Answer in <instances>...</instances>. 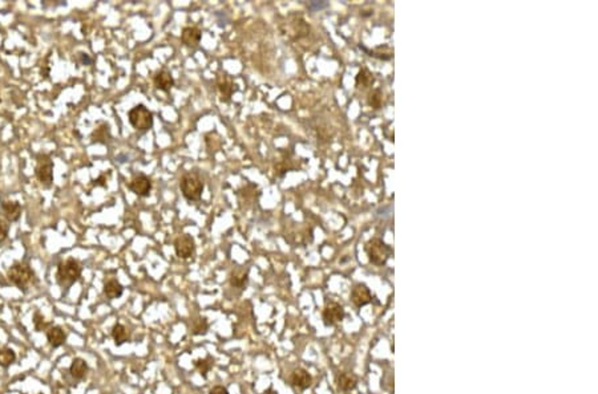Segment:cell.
I'll list each match as a JSON object with an SVG mask.
<instances>
[{"label": "cell", "mask_w": 598, "mask_h": 394, "mask_svg": "<svg viewBox=\"0 0 598 394\" xmlns=\"http://www.w3.org/2000/svg\"><path fill=\"white\" fill-rule=\"evenodd\" d=\"M173 246L174 251H176V255H177L180 259H189L194 255V239H193L190 235H187V234H181L180 236L176 237Z\"/></svg>", "instance_id": "cell-9"}, {"label": "cell", "mask_w": 598, "mask_h": 394, "mask_svg": "<svg viewBox=\"0 0 598 394\" xmlns=\"http://www.w3.org/2000/svg\"><path fill=\"white\" fill-rule=\"evenodd\" d=\"M124 292V287L117 279H109L104 284V295L109 300L119 299Z\"/></svg>", "instance_id": "cell-21"}, {"label": "cell", "mask_w": 598, "mask_h": 394, "mask_svg": "<svg viewBox=\"0 0 598 394\" xmlns=\"http://www.w3.org/2000/svg\"><path fill=\"white\" fill-rule=\"evenodd\" d=\"M16 360V353L13 352L12 349L9 348H4L0 349V366L1 368H8L9 365H12Z\"/></svg>", "instance_id": "cell-24"}, {"label": "cell", "mask_w": 598, "mask_h": 394, "mask_svg": "<svg viewBox=\"0 0 598 394\" xmlns=\"http://www.w3.org/2000/svg\"><path fill=\"white\" fill-rule=\"evenodd\" d=\"M81 276L80 263L75 259L69 258L65 262L60 263L56 274L57 284L63 289H69Z\"/></svg>", "instance_id": "cell-1"}, {"label": "cell", "mask_w": 598, "mask_h": 394, "mask_svg": "<svg viewBox=\"0 0 598 394\" xmlns=\"http://www.w3.org/2000/svg\"><path fill=\"white\" fill-rule=\"evenodd\" d=\"M351 301L357 305L358 308H362V307H365V305L369 304L372 301V295H371L366 284H357L352 288Z\"/></svg>", "instance_id": "cell-12"}, {"label": "cell", "mask_w": 598, "mask_h": 394, "mask_svg": "<svg viewBox=\"0 0 598 394\" xmlns=\"http://www.w3.org/2000/svg\"><path fill=\"white\" fill-rule=\"evenodd\" d=\"M112 337L115 340V344L117 347H121L125 343H128L131 337H129V332L123 324H116L112 329Z\"/></svg>", "instance_id": "cell-22"}, {"label": "cell", "mask_w": 598, "mask_h": 394, "mask_svg": "<svg viewBox=\"0 0 598 394\" xmlns=\"http://www.w3.org/2000/svg\"><path fill=\"white\" fill-rule=\"evenodd\" d=\"M369 105L372 106V108H375V109H378L379 105H380V97H379V90H376L375 93L371 94V97H369Z\"/></svg>", "instance_id": "cell-30"}, {"label": "cell", "mask_w": 598, "mask_h": 394, "mask_svg": "<svg viewBox=\"0 0 598 394\" xmlns=\"http://www.w3.org/2000/svg\"><path fill=\"white\" fill-rule=\"evenodd\" d=\"M290 382H291V385L298 388V389L306 390L311 386L313 377H311V374H310L306 369L298 368L295 369L293 373H291V376H290Z\"/></svg>", "instance_id": "cell-13"}, {"label": "cell", "mask_w": 598, "mask_h": 394, "mask_svg": "<svg viewBox=\"0 0 598 394\" xmlns=\"http://www.w3.org/2000/svg\"><path fill=\"white\" fill-rule=\"evenodd\" d=\"M213 364H214V360L210 356H208L206 358H199V360L194 361V366L204 378L208 377V373L213 368Z\"/></svg>", "instance_id": "cell-23"}, {"label": "cell", "mask_w": 598, "mask_h": 394, "mask_svg": "<svg viewBox=\"0 0 598 394\" xmlns=\"http://www.w3.org/2000/svg\"><path fill=\"white\" fill-rule=\"evenodd\" d=\"M69 373H71V376H72L75 380H77V381L83 380V378L87 376V373H88V364H87V361L83 360L81 357L73 358L72 364L69 366Z\"/></svg>", "instance_id": "cell-20"}, {"label": "cell", "mask_w": 598, "mask_h": 394, "mask_svg": "<svg viewBox=\"0 0 598 394\" xmlns=\"http://www.w3.org/2000/svg\"><path fill=\"white\" fill-rule=\"evenodd\" d=\"M9 281L15 284L17 288L27 292V288L30 287L32 281L35 280V272L31 270L28 264L24 263H15L9 267L8 272H7Z\"/></svg>", "instance_id": "cell-3"}, {"label": "cell", "mask_w": 598, "mask_h": 394, "mask_svg": "<svg viewBox=\"0 0 598 394\" xmlns=\"http://www.w3.org/2000/svg\"><path fill=\"white\" fill-rule=\"evenodd\" d=\"M106 134L109 136V126L102 125L101 127H98L92 133V138H93V141H97V142H104L102 140H106Z\"/></svg>", "instance_id": "cell-27"}, {"label": "cell", "mask_w": 598, "mask_h": 394, "mask_svg": "<svg viewBox=\"0 0 598 394\" xmlns=\"http://www.w3.org/2000/svg\"><path fill=\"white\" fill-rule=\"evenodd\" d=\"M204 187V181L195 171H187L184 174L180 181V189H181L184 198L190 202H197L201 199Z\"/></svg>", "instance_id": "cell-2"}, {"label": "cell", "mask_w": 598, "mask_h": 394, "mask_svg": "<svg viewBox=\"0 0 598 394\" xmlns=\"http://www.w3.org/2000/svg\"><path fill=\"white\" fill-rule=\"evenodd\" d=\"M216 84H217V88H218V90H220L221 101L230 102V100H231V97H233V93H234L233 77L230 76L229 73L224 72V71H220V72L217 73Z\"/></svg>", "instance_id": "cell-10"}, {"label": "cell", "mask_w": 598, "mask_h": 394, "mask_svg": "<svg viewBox=\"0 0 598 394\" xmlns=\"http://www.w3.org/2000/svg\"><path fill=\"white\" fill-rule=\"evenodd\" d=\"M366 252L368 255V260L375 266H383L386 264L388 258L391 256V248L380 239H371L367 246Z\"/></svg>", "instance_id": "cell-5"}, {"label": "cell", "mask_w": 598, "mask_h": 394, "mask_svg": "<svg viewBox=\"0 0 598 394\" xmlns=\"http://www.w3.org/2000/svg\"><path fill=\"white\" fill-rule=\"evenodd\" d=\"M0 211L8 222H17L21 215V206L19 202H3Z\"/></svg>", "instance_id": "cell-17"}, {"label": "cell", "mask_w": 598, "mask_h": 394, "mask_svg": "<svg viewBox=\"0 0 598 394\" xmlns=\"http://www.w3.org/2000/svg\"><path fill=\"white\" fill-rule=\"evenodd\" d=\"M40 394H43V393H40Z\"/></svg>", "instance_id": "cell-34"}, {"label": "cell", "mask_w": 598, "mask_h": 394, "mask_svg": "<svg viewBox=\"0 0 598 394\" xmlns=\"http://www.w3.org/2000/svg\"><path fill=\"white\" fill-rule=\"evenodd\" d=\"M34 325L35 329L38 332H42L43 329H46V326H47V322L44 320V316L39 314V312H36V314L34 315Z\"/></svg>", "instance_id": "cell-28"}, {"label": "cell", "mask_w": 598, "mask_h": 394, "mask_svg": "<svg viewBox=\"0 0 598 394\" xmlns=\"http://www.w3.org/2000/svg\"><path fill=\"white\" fill-rule=\"evenodd\" d=\"M209 324L206 318H199V320H194L193 321V326H191V333L194 336H204L208 333Z\"/></svg>", "instance_id": "cell-25"}, {"label": "cell", "mask_w": 598, "mask_h": 394, "mask_svg": "<svg viewBox=\"0 0 598 394\" xmlns=\"http://www.w3.org/2000/svg\"><path fill=\"white\" fill-rule=\"evenodd\" d=\"M209 394H229V390L226 389L225 386L217 385L213 386L212 389H210V392H209Z\"/></svg>", "instance_id": "cell-31"}, {"label": "cell", "mask_w": 598, "mask_h": 394, "mask_svg": "<svg viewBox=\"0 0 598 394\" xmlns=\"http://www.w3.org/2000/svg\"><path fill=\"white\" fill-rule=\"evenodd\" d=\"M230 285L233 288L237 289H245L249 281V270L245 267H235L230 274Z\"/></svg>", "instance_id": "cell-15"}, {"label": "cell", "mask_w": 598, "mask_h": 394, "mask_svg": "<svg viewBox=\"0 0 598 394\" xmlns=\"http://www.w3.org/2000/svg\"><path fill=\"white\" fill-rule=\"evenodd\" d=\"M128 118L131 125L137 131H148L153 126L152 112L146 109L144 105H137L132 108L128 113Z\"/></svg>", "instance_id": "cell-4"}, {"label": "cell", "mask_w": 598, "mask_h": 394, "mask_svg": "<svg viewBox=\"0 0 598 394\" xmlns=\"http://www.w3.org/2000/svg\"><path fill=\"white\" fill-rule=\"evenodd\" d=\"M371 82H373V77L372 75L367 71V69H362L361 72L358 73L357 76V85L358 86H367V85H369Z\"/></svg>", "instance_id": "cell-26"}, {"label": "cell", "mask_w": 598, "mask_h": 394, "mask_svg": "<svg viewBox=\"0 0 598 394\" xmlns=\"http://www.w3.org/2000/svg\"><path fill=\"white\" fill-rule=\"evenodd\" d=\"M79 59H81L80 63L83 64V65H90L91 63H92V59L90 57V55L88 53H79V56H77Z\"/></svg>", "instance_id": "cell-33"}, {"label": "cell", "mask_w": 598, "mask_h": 394, "mask_svg": "<svg viewBox=\"0 0 598 394\" xmlns=\"http://www.w3.org/2000/svg\"><path fill=\"white\" fill-rule=\"evenodd\" d=\"M153 84H154V86H156L157 89L168 93V92L173 88L174 79L173 76H172V73H170L168 69H161V71H158V72L154 75V77H153Z\"/></svg>", "instance_id": "cell-14"}, {"label": "cell", "mask_w": 598, "mask_h": 394, "mask_svg": "<svg viewBox=\"0 0 598 394\" xmlns=\"http://www.w3.org/2000/svg\"><path fill=\"white\" fill-rule=\"evenodd\" d=\"M324 7H327V3H324V1H311L309 4V8L311 11H318V9H322Z\"/></svg>", "instance_id": "cell-32"}, {"label": "cell", "mask_w": 598, "mask_h": 394, "mask_svg": "<svg viewBox=\"0 0 598 394\" xmlns=\"http://www.w3.org/2000/svg\"><path fill=\"white\" fill-rule=\"evenodd\" d=\"M202 38V32L198 27H185L181 34V40L189 48H197Z\"/></svg>", "instance_id": "cell-16"}, {"label": "cell", "mask_w": 598, "mask_h": 394, "mask_svg": "<svg viewBox=\"0 0 598 394\" xmlns=\"http://www.w3.org/2000/svg\"><path fill=\"white\" fill-rule=\"evenodd\" d=\"M36 178L44 187H49L53 182V162L49 156L40 154L38 156V165H36Z\"/></svg>", "instance_id": "cell-7"}, {"label": "cell", "mask_w": 598, "mask_h": 394, "mask_svg": "<svg viewBox=\"0 0 598 394\" xmlns=\"http://www.w3.org/2000/svg\"><path fill=\"white\" fill-rule=\"evenodd\" d=\"M128 187H129V190H131L132 193H135V194L138 195V197L145 198V197H149V195H150V191H152V181H150V178L146 177L145 174H138V175H136V177L129 182Z\"/></svg>", "instance_id": "cell-11"}, {"label": "cell", "mask_w": 598, "mask_h": 394, "mask_svg": "<svg viewBox=\"0 0 598 394\" xmlns=\"http://www.w3.org/2000/svg\"><path fill=\"white\" fill-rule=\"evenodd\" d=\"M47 340L53 349L60 348L67 341V335L61 326H51L47 331Z\"/></svg>", "instance_id": "cell-18"}, {"label": "cell", "mask_w": 598, "mask_h": 394, "mask_svg": "<svg viewBox=\"0 0 598 394\" xmlns=\"http://www.w3.org/2000/svg\"><path fill=\"white\" fill-rule=\"evenodd\" d=\"M344 315L346 314H344L343 307H342L339 303L332 300L327 301L326 307H324L322 314L323 322H324V325L326 326H334L336 325V324H339V322L343 320Z\"/></svg>", "instance_id": "cell-8"}, {"label": "cell", "mask_w": 598, "mask_h": 394, "mask_svg": "<svg viewBox=\"0 0 598 394\" xmlns=\"http://www.w3.org/2000/svg\"><path fill=\"white\" fill-rule=\"evenodd\" d=\"M280 31L289 39L297 40V39L303 38V36L309 34L310 28L301 16L290 15V16H287V21L280 24Z\"/></svg>", "instance_id": "cell-6"}, {"label": "cell", "mask_w": 598, "mask_h": 394, "mask_svg": "<svg viewBox=\"0 0 598 394\" xmlns=\"http://www.w3.org/2000/svg\"><path fill=\"white\" fill-rule=\"evenodd\" d=\"M336 384L342 392H351L357 388L358 377L351 372H342L336 377Z\"/></svg>", "instance_id": "cell-19"}, {"label": "cell", "mask_w": 598, "mask_h": 394, "mask_svg": "<svg viewBox=\"0 0 598 394\" xmlns=\"http://www.w3.org/2000/svg\"><path fill=\"white\" fill-rule=\"evenodd\" d=\"M9 226L5 223L4 221H0V243L4 242L7 236H8Z\"/></svg>", "instance_id": "cell-29"}]
</instances>
